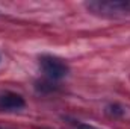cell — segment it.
<instances>
[{"instance_id":"6da1fadb","label":"cell","mask_w":130,"mask_h":129,"mask_svg":"<svg viewBox=\"0 0 130 129\" xmlns=\"http://www.w3.org/2000/svg\"><path fill=\"white\" fill-rule=\"evenodd\" d=\"M85 8L98 17L104 18H124L130 17V2H86Z\"/></svg>"},{"instance_id":"7a4b0ae2","label":"cell","mask_w":130,"mask_h":129,"mask_svg":"<svg viewBox=\"0 0 130 129\" xmlns=\"http://www.w3.org/2000/svg\"><path fill=\"white\" fill-rule=\"evenodd\" d=\"M39 67L44 73V76L53 82H58L64 79L70 73V67L64 59L53 56V55H42L39 58Z\"/></svg>"},{"instance_id":"3957f363","label":"cell","mask_w":130,"mask_h":129,"mask_svg":"<svg viewBox=\"0 0 130 129\" xmlns=\"http://www.w3.org/2000/svg\"><path fill=\"white\" fill-rule=\"evenodd\" d=\"M26 106L24 97L12 93V91H5L0 94V111H18Z\"/></svg>"},{"instance_id":"277c9868","label":"cell","mask_w":130,"mask_h":129,"mask_svg":"<svg viewBox=\"0 0 130 129\" xmlns=\"http://www.w3.org/2000/svg\"><path fill=\"white\" fill-rule=\"evenodd\" d=\"M35 90L39 91V93L47 94V93H55V91H58V90H59V85H58L56 82H53V81L44 78V79L35 82Z\"/></svg>"},{"instance_id":"5b68a950","label":"cell","mask_w":130,"mask_h":129,"mask_svg":"<svg viewBox=\"0 0 130 129\" xmlns=\"http://www.w3.org/2000/svg\"><path fill=\"white\" fill-rule=\"evenodd\" d=\"M124 112H126V111H124L123 106H120L118 103H112V105H107V106H106V114L110 115V117H113V119L123 117Z\"/></svg>"},{"instance_id":"8992f818","label":"cell","mask_w":130,"mask_h":129,"mask_svg":"<svg viewBox=\"0 0 130 129\" xmlns=\"http://www.w3.org/2000/svg\"><path fill=\"white\" fill-rule=\"evenodd\" d=\"M67 120H70V123H71L76 129H98V128H95V126H92V125L82 123V122H79V120H73V119H68V117H67Z\"/></svg>"},{"instance_id":"52a82bcc","label":"cell","mask_w":130,"mask_h":129,"mask_svg":"<svg viewBox=\"0 0 130 129\" xmlns=\"http://www.w3.org/2000/svg\"><path fill=\"white\" fill-rule=\"evenodd\" d=\"M0 129H6V128H0Z\"/></svg>"}]
</instances>
